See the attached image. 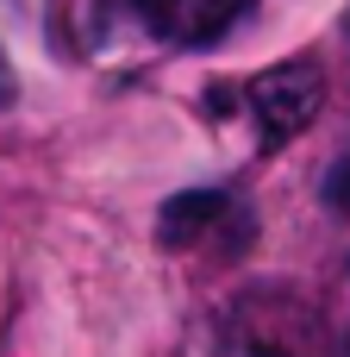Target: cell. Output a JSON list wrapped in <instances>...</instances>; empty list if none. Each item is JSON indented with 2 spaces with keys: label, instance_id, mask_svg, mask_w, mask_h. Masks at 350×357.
I'll return each mask as SVG.
<instances>
[{
  "label": "cell",
  "instance_id": "obj_1",
  "mask_svg": "<svg viewBox=\"0 0 350 357\" xmlns=\"http://www.w3.org/2000/svg\"><path fill=\"white\" fill-rule=\"evenodd\" d=\"M213 357H319V314L288 282H250L225 301Z\"/></svg>",
  "mask_w": 350,
  "mask_h": 357
},
{
  "label": "cell",
  "instance_id": "obj_2",
  "mask_svg": "<svg viewBox=\"0 0 350 357\" xmlns=\"http://www.w3.org/2000/svg\"><path fill=\"white\" fill-rule=\"evenodd\" d=\"M244 100H250V119H257L263 144H288L294 132L313 126V113L326 100V75H319V63H276L250 82Z\"/></svg>",
  "mask_w": 350,
  "mask_h": 357
},
{
  "label": "cell",
  "instance_id": "obj_3",
  "mask_svg": "<svg viewBox=\"0 0 350 357\" xmlns=\"http://www.w3.org/2000/svg\"><path fill=\"white\" fill-rule=\"evenodd\" d=\"M238 220V207H232V195H219V188H188V195H175V201H163V220H157V232H163V245H200V238H213L219 226H232Z\"/></svg>",
  "mask_w": 350,
  "mask_h": 357
},
{
  "label": "cell",
  "instance_id": "obj_4",
  "mask_svg": "<svg viewBox=\"0 0 350 357\" xmlns=\"http://www.w3.org/2000/svg\"><path fill=\"white\" fill-rule=\"evenodd\" d=\"M238 13H244V0H175L169 38H182V44H213L219 31H232Z\"/></svg>",
  "mask_w": 350,
  "mask_h": 357
},
{
  "label": "cell",
  "instance_id": "obj_5",
  "mask_svg": "<svg viewBox=\"0 0 350 357\" xmlns=\"http://www.w3.org/2000/svg\"><path fill=\"white\" fill-rule=\"evenodd\" d=\"M326 207L332 213H350V151L332 163V176H326Z\"/></svg>",
  "mask_w": 350,
  "mask_h": 357
},
{
  "label": "cell",
  "instance_id": "obj_6",
  "mask_svg": "<svg viewBox=\"0 0 350 357\" xmlns=\"http://www.w3.org/2000/svg\"><path fill=\"white\" fill-rule=\"evenodd\" d=\"M13 94H19V75H13V63H6V50H0V107H13Z\"/></svg>",
  "mask_w": 350,
  "mask_h": 357
},
{
  "label": "cell",
  "instance_id": "obj_7",
  "mask_svg": "<svg viewBox=\"0 0 350 357\" xmlns=\"http://www.w3.org/2000/svg\"><path fill=\"white\" fill-rule=\"evenodd\" d=\"M344 357H350V345H344Z\"/></svg>",
  "mask_w": 350,
  "mask_h": 357
}]
</instances>
